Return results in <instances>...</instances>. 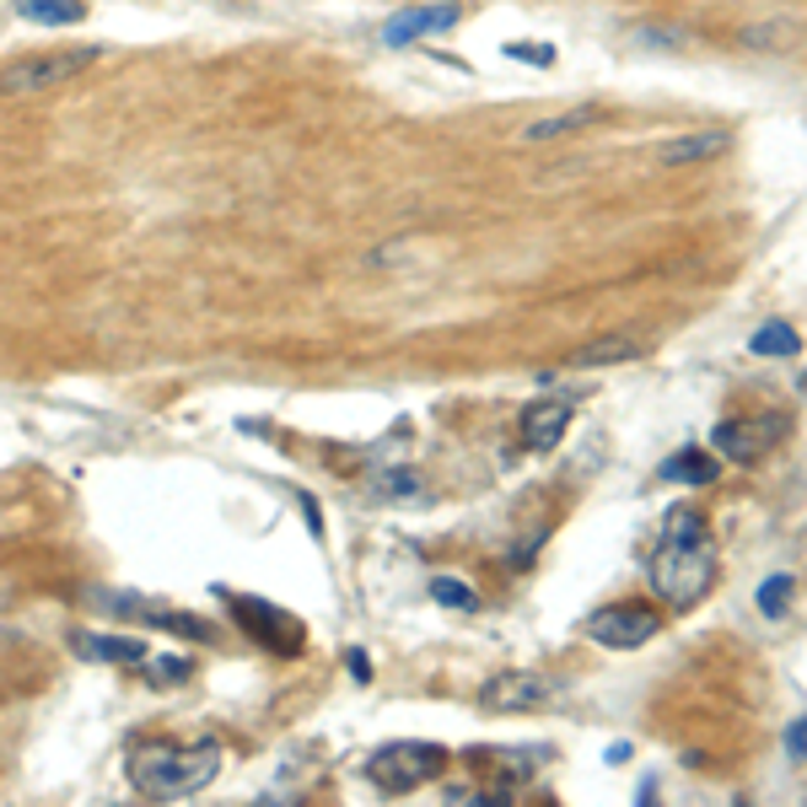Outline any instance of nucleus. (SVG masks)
I'll return each mask as SVG.
<instances>
[{"label": "nucleus", "mask_w": 807, "mask_h": 807, "mask_svg": "<svg viewBox=\"0 0 807 807\" xmlns=\"http://www.w3.org/2000/svg\"><path fill=\"white\" fill-rule=\"evenodd\" d=\"M786 436V415H759V420H722L711 441H716V452L722 458H738V463H753L770 441H781Z\"/></svg>", "instance_id": "nucleus-7"}, {"label": "nucleus", "mask_w": 807, "mask_h": 807, "mask_svg": "<svg viewBox=\"0 0 807 807\" xmlns=\"http://www.w3.org/2000/svg\"><path fill=\"white\" fill-rule=\"evenodd\" d=\"M16 16L44 22V27H70V22L87 16V5L81 0H16Z\"/></svg>", "instance_id": "nucleus-17"}, {"label": "nucleus", "mask_w": 807, "mask_h": 807, "mask_svg": "<svg viewBox=\"0 0 807 807\" xmlns=\"http://www.w3.org/2000/svg\"><path fill=\"white\" fill-rule=\"evenodd\" d=\"M565 431H570V404L565 399H539V404L522 410V447L528 452H555Z\"/></svg>", "instance_id": "nucleus-9"}, {"label": "nucleus", "mask_w": 807, "mask_h": 807, "mask_svg": "<svg viewBox=\"0 0 807 807\" xmlns=\"http://www.w3.org/2000/svg\"><path fill=\"white\" fill-rule=\"evenodd\" d=\"M716 581V550H711V533H705V517L700 511H668L662 522V539L652 550V587L668 609H689L705 598V587Z\"/></svg>", "instance_id": "nucleus-1"}, {"label": "nucleus", "mask_w": 807, "mask_h": 807, "mask_svg": "<svg viewBox=\"0 0 807 807\" xmlns=\"http://www.w3.org/2000/svg\"><path fill=\"white\" fill-rule=\"evenodd\" d=\"M560 694V683L550 673H528V668H511V673H491L480 683V711L491 716H522V711H539Z\"/></svg>", "instance_id": "nucleus-5"}, {"label": "nucleus", "mask_w": 807, "mask_h": 807, "mask_svg": "<svg viewBox=\"0 0 807 807\" xmlns=\"http://www.w3.org/2000/svg\"><path fill=\"white\" fill-rule=\"evenodd\" d=\"M221 775V748L194 743V748H146L129 759V786L151 803H184L199 797L210 781Z\"/></svg>", "instance_id": "nucleus-2"}, {"label": "nucleus", "mask_w": 807, "mask_h": 807, "mask_svg": "<svg viewBox=\"0 0 807 807\" xmlns=\"http://www.w3.org/2000/svg\"><path fill=\"white\" fill-rule=\"evenodd\" d=\"M350 673H356V683L372 679V662H367V652H350Z\"/></svg>", "instance_id": "nucleus-24"}, {"label": "nucleus", "mask_w": 807, "mask_h": 807, "mask_svg": "<svg viewBox=\"0 0 807 807\" xmlns=\"http://www.w3.org/2000/svg\"><path fill=\"white\" fill-rule=\"evenodd\" d=\"M367 496L388 500V506H420V500L431 496V485H426L420 469H377L372 480H367Z\"/></svg>", "instance_id": "nucleus-11"}, {"label": "nucleus", "mask_w": 807, "mask_h": 807, "mask_svg": "<svg viewBox=\"0 0 807 807\" xmlns=\"http://www.w3.org/2000/svg\"><path fill=\"white\" fill-rule=\"evenodd\" d=\"M792 587H797V581H792L786 570H781V576H764V581H759V614L781 620V614L792 609Z\"/></svg>", "instance_id": "nucleus-19"}, {"label": "nucleus", "mask_w": 807, "mask_h": 807, "mask_svg": "<svg viewBox=\"0 0 807 807\" xmlns=\"http://www.w3.org/2000/svg\"><path fill=\"white\" fill-rule=\"evenodd\" d=\"M463 11L458 5H410V11H393L388 22H382V44L388 49H404V44H415V38H426V33H441V27H452Z\"/></svg>", "instance_id": "nucleus-8"}, {"label": "nucleus", "mask_w": 807, "mask_h": 807, "mask_svg": "<svg viewBox=\"0 0 807 807\" xmlns=\"http://www.w3.org/2000/svg\"><path fill=\"white\" fill-rule=\"evenodd\" d=\"M733 146V129H694V135H679L657 151L662 168H683V162H705V157H722Z\"/></svg>", "instance_id": "nucleus-13"}, {"label": "nucleus", "mask_w": 807, "mask_h": 807, "mask_svg": "<svg viewBox=\"0 0 807 807\" xmlns=\"http://www.w3.org/2000/svg\"><path fill=\"white\" fill-rule=\"evenodd\" d=\"M431 598L441 609H458V614H469V609H480V598H474V587H463L458 576H436L431 581Z\"/></svg>", "instance_id": "nucleus-20"}, {"label": "nucleus", "mask_w": 807, "mask_h": 807, "mask_svg": "<svg viewBox=\"0 0 807 807\" xmlns=\"http://www.w3.org/2000/svg\"><path fill=\"white\" fill-rule=\"evenodd\" d=\"M506 55H511V60H533V65H550V60H555L544 44H506Z\"/></svg>", "instance_id": "nucleus-22"}, {"label": "nucleus", "mask_w": 807, "mask_h": 807, "mask_svg": "<svg viewBox=\"0 0 807 807\" xmlns=\"http://www.w3.org/2000/svg\"><path fill=\"white\" fill-rule=\"evenodd\" d=\"M97 603H103V609H114V614H135V620H146V624H173V630L188 635V641H205V635H210V624H205V620L178 614V609H151V603H140V598H114V592H103Z\"/></svg>", "instance_id": "nucleus-12"}, {"label": "nucleus", "mask_w": 807, "mask_h": 807, "mask_svg": "<svg viewBox=\"0 0 807 807\" xmlns=\"http://www.w3.org/2000/svg\"><path fill=\"white\" fill-rule=\"evenodd\" d=\"M748 350H753V356H797L803 339H797V328H786V323H764V328L748 339Z\"/></svg>", "instance_id": "nucleus-18"}, {"label": "nucleus", "mask_w": 807, "mask_h": 807, "mask_svg": "<svg viewBox=\"0 0 807 807\" xmlns=\"http://www.w3.org/2000/svg\"><path fill=\"white\" fill-rule=\"evenodd\" d=\"M441 748L436 743H415V738H404V743H388L377 748L372 759H367V775H372L377 792H388V797H404V792H420L426 781L441 775Z\"/></svg>", "instance_id": "nucleus-4"}, {"label": "nucleus", "mask_w": 807, "mask_h": 807, "mask_svg": "<svg viewBox=\"0 0 807 807\" xmlns=\"http://www.w3.org/2000/svg\"><path fill=\"white\" fill-rule=\"evenodd\" d=\"M722 474V458H711V452H700V447H683L673 452L668 463H662V480L668 485H711Z\"/></svg>", "instance_id": "nucleus-14"}, {"label": "nucleus", "mask_w": 807, "mask_h": 807, "mask_svg": "<svg viewBox=\"0 0 807 807\" xmlns=\"http://www.w3.org/2000/svg\"><path fill=\"white\" fill-rule=\"evenodd\" d=\"M76 652L92 662H140L146 657V646L129 635H76Z\"/></svg>", "instance_id": "nucleus-16"}, {"label": "nucleus", "mask_w": 807, "mask_h": 807, "mask_svg": "<svg viewBox=\"0 0 807 807\" xmlns=\"http://www.w3.org/2000/svg\"><path fill=\"white\" fill-rule=\"evenodd\" d=\"M92 60H103L97 44H70V49H49V55H27V60L0 65V97H33L49 92L70 76H81Z\"/></svg>", "instance_id": "nucleus-3"}, {"label": "nucleus", "mask_w": 807, "mask_h": 807, "mask_svg": "<svg viewBox=\"0 0 807 807\" xmlns=\"http://www.w3.org/2000/svg\"><path fill=\"white\" fill-rule=\"evenodd\" d=\"M5 641H11V630H5V624H0V646H5Z\"/></svg>", "instance_id": "nucleus-25"}, {"label": "nucleus", "mask_w": 807, "mask_h": 807, "mask_svg": "<svg viewBox=\"0 0 807 807\" xmlns=\"http://www.w3.org/2000/svg\"><path fill=\"white\" fill-rule=\"evenodd\" d=\"M635 356H646V339H641V334H603V339H592V345L570 350V361H565V367L592 372V367H620V361H635Z\"/></svg>", "instance_id": "nucleus-10"}, {"label": "nucleus", "mask_w": 807, "mask_h": 807, "mask_svg": "<svg viewBox=\"0 0 807 807\" xmlns=\"http://www.w3.org/2000/svg\"><path fill=\"white\" fill-rule=\"evenodd\" d=\"M184 673H188L184 657H162V662H157V683H178Z\"/></svg>", "instance_id": "nucleus-23"}, {"label": "nucleus", "mask_w": 807, "mask_h": 807, "mask_svg": "<svg viewBox=\"0 0 807 807\" xmlns=\"http://www.w3.org/2000/svg\"><path fill=\"white\" fill-rule=\"evenodd\" d=\"M587 635H592L598 646L635 652V646H646V641L657 635V614H652L646 603H609V609H598V614L587 620Z\"/></svg>", "instance_id": "nucleus-6"}, {"label": "nucleus", "mask_w": 807, "mask_h": 807, "mask_svg": "<svg viewBox=\"0 0 807 807\" xmlns=\"http://www.w3.org/2000/svg\"><path fill=\"white\" fill-rule=\"evenodd\" d=\"M786 759H797V764L807 759V716H797V722L786 727Z\"/></svg>", "instance_id": "nucleus-21"}, {"label": "nucleus", "mask_w": 807, "mask_h": 807, "mask_svg": "<svg viewBox=\"0 0 807 807\" xmlns=\"http://www.w3.org/2000/svg\"><path fill=\"white\" fill-rule=\"evenodd\" d=\"M603 119L592 103H581V108H570V114H550V119H533V125H522V140L528 146H539V140H560V135H576V129H592Z\"/></svg>", "instance_id": "nucleus-15"}]
</instances>
